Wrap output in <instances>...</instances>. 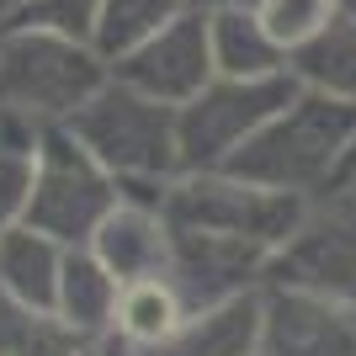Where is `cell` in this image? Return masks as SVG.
I'll list each match as a JSON object with an SVG mask.
<instances>
[{
  "mask_svg": "<svg viewBox=\"0 0 356 356\" xmlns=\"http://www.w3.org/2000/svg\"><path fill=\"white\" fill-rule=\"evenodd\" d=\"M208 48L213 70L223 80H266V74H287V54L277 48L255 6H229V11H208Z\"/></svg>",
  "mask_w": 356,
  "mask_h": 356,
  "instance_id": "13",
  "label": "cell"
},
{
  "mask_svg": "<svg viewBox=\"0 0 356 356\" xmlns=\"http://www.w3.org/2000/svg\"><path fill=\"white\" fill-rule=\"evenodd\" d=\"M255 16L282 54H298L309 38H319L335 22V0H255Z\"/></svg>",
  "mask_w": 356,
  "mask_h": 356,
  "instance_id": "21",
  "label": "cell"
},
{
  "mask_svg": "<svg viewBox=\"0 0 356 356\" xmlns=\"http://www.w3.org/2000/svg\"><path fill=\"white\" fill-rule=\"evenodd\" d=\"M118 208V181L106 176L70 128H43L38 154H32V202L27 229L59 239L64 250H86L102 218Z\"/></svg>",
  "mask_w": 356,
  "mask_h": 356,
  "instance_id": "5",
  "label": "cell"
},
{
  "mask_svg": "<svg viewBox=\"0 0 356 356\" xmlns=\"http://www.w3.org/2000/svg\"><path fill=\"white\" fill-rule=\"evenodd\" d=\"M96 11H102V0H16L11 11L0 16V27L59 32V38H80V43H90Z\"/></svg>",
  "mask_w": 356,
  "mask_h": 356,
  "instance_id": "20",
  "label": "cell"
},
{
  "mask_svg": "<svg viewBox=\"0 0 356 356\" xmlns=\"http://www.w3.org/2000/svg\"><path fill=\"white\" fill-rule=\"evenodd\" d=\"M64 128L96 154V165L118 186H170L181 176L176 106L149 102L122 80H106Z\"/></svg>",
  "mask_w": 356,
  "mask_h": 356,
  "instance_id": "3",
  "label": "cell"
},
{
  "mask_svg": "<svg viewBox=\"0 0 356 356\" xmlns=\"http://www.w3.org/2000/svg\"><path fill=\"white\" fill-rule=\"evenodd\" d=\"M309 213V197L271 192L234 170H181L165 192V223L170 229H197V234H229L261 250L287 245Z\"/></svg>",
  "mask_w": 356,
  "mask_h": 356,
  "instance_id": "4",
  "label": "cell"
},
{
  "mask_svg": "<svg viewBox=\"0 0 356 356\" xmlns=\"http://www.w3.org/2000/svg\"><path fill=\"white\" fill-rule=\"evenodd\" d=\"M287 74L298 80V90L356 106V22L335 16L319 38H309L298 54H287Z\"/></svg>",
  "mask_w": 356,
  "mask_h": 356,
  "instance_id": "17",
  "label": "cell"
},
{
  "mask_svg": "<svg viewBox=\"0 0 356 356\" xmlns=\"http://www.w3.org/2000/svg\"><path fill=\"white\" fill-rule=\"evenodd\" d=\"M266 261L271 250L245 245L229 234H197V229H170V266L165 277L186 298V309H213L229 298L261 293L266 287Z\"/></svg>",
  "mask_w": 356,
  "mask_h": 356,
  "instance_id": "9",
  "label": "cell"
},
{
  "mask_svg": "<svg viewBox=\"0 0 356 356\" xmlns=\"http://www.w3.org/2000/svg\"><path fill=\"white\" fill-rule=\"evenodd\" d=\"M80 356H102V341H90V346H86V351H80Z\"/></svg>",
  "mask_w": 356,
  "mask_h": 356,
  "instance_id": "26",
  "label": "cell"
},
{
  "mask_svg": "<svg viewBox=\"0 0 356 356\" xmlns=\"http://www.w3.org/2000/svg\"><path fill=\"white\" fill-rule=\"evenodd\" d=\"M112 80H122V86H134L138 96L181 112L192 96H202V90L218 80L213 48H208V16L202 11L176 16L165 32H154L134 54H122V59L112 64Z\"/></svg>",
  "mask_w": 356,
  "mask_h": 356,
  "instance_id": "8",
  "label": "cell"
},
{
  "mask_svg": "<svg viewBox=\"0 0 356 356\" xmlns=\"http://www.w3.org/2000/svg\"><path fill=\"white\" fill-rule=\"evenodd\" d=\"M341 186H346V192H351V197H356V170H351V176H346V181H341Z\"/></svg>",
  "mask_w": 356,
  "mask_h": 356,
  "instance_id": "27",
  "label": "cell"
},
{
  "mask_svg": "<svg viewBox=\"0 0 356 356\" xmlns=\"http://www.w3.org/2000/svg\"><path fill=\"white\" fill-rule=\"evenodd\" d=\"M86 335L70 330L54 309H27L0 298V356H80Z\"/></svg>",
  "mask_w": 356,
  "mask_h": 356,
  "instance_id": "19",
  "label": "cell"
},
{
  "mask_svg": "<svg viewBox=\"0 0 356 356\" xmlns=\"http://www.w3.org/2000/svg\"><path fill=\"white\" fill-rule=\"evenodd\" d=\"M293 96V74H266V80H223L218 74L202 96H192L176 112L181 170H223Z\"/></svg>",
  "mask_w": 356,
  "mask_h": 356,
  "instance_id": "6",
  "label": "cell"
},
{
  "mask_svg": "<svg viewBox=\"0 0 356 356\" xmlns=\"http://www.w3.org/2000/svg\"><path fill=\"white\" fill-rule=\"evenodd\" d=\"M186 6H192V11H229V6H255V0H186Z\"/></svg>",
  "mask_w": 356,
  "mask_h": 356,
  "instance_id": "23",
  "label": "cell"
},
{
  "mask_svg": "<svg viewBox=\"0 0 356 356\" xmlns=\"http://www.w3.org/2000/svg\"><path fill=\"white\" fill-rule=\"evenodd\" d=\"M122 287L144 282V277H165L170 266V223L160 208H138V202H118L102 218V229L86 245Z\"/></svg>",
  "mask_w": 356,
  "mask_h": 356,
  "instance_id": "11",
  "label": "cell"
},
{
  "mask_svg": "<svg viewBox=\"0 0 356 356\" xmlns=\"http://www.w3.org/2000/svg\"><path fill=\"white\" fill-rule=\"evenodd\" d=\"M64 271V245L38 234V229H11L0 239V298L27 303V309H54Z\"/></svg>",
  "mask_w": 356,
  "mask_h": 356,
  "instance_id": "16",
  "label": "cell"
},
{
  "mask_svg": "<svg viewBox=\"0 0 356 356\" xmlns=\"http://www.w3.org/2000/svg\"><path fill=\"white\" fill-rule=\"evenodd\" d=\"M261 356H356V319L341 298L266 287L261 293Z\"/></svg>",
  "mask_w": 356,
  "mask_h": 356,
  "instance_id": "10",
  "label": "cell"
},
{
  "mask_svg": "<svg viewBox=\"0 0 356 356\" xmlns=\"http://www.w3.org/2000/svg\"><path fill=\"white\" fill-rule=\"evenodd\" d=\"M266 287L319 298H351L356 293V197L346 186L325 197H309V213L287 245H277L266 261Z\"/></svg>",
  "mask_w": 356,
  "mask_h": 356,
  "instance_id": "7",
  "label": "cell"
},
{
  "mask_svg": "<svg viewBox=\"0 0 356 356\" xmlns=\"http://www.w3.org/2000/svg\"><path fill=\"white\" fill-rule=\"evenodd\" d=\"M335 16H346V22H356V0H335Z\"/></svg>",
  "mask_w": 356,
  "mask_h": 356,
  "instance_id": "25",
  "label": "cell"
},
{
  "mask_svg": "<svg viewBox=\"0 0 356 356\" xmlns=\"http://www.w3.org/2000/svg\"><path fill=\"white\" fill-rule=\"evenodd\" d=\"M192 319L186 298L176 293L170 277H144V282H128L118 293V314H112V341L134 346V351L154 356L181 335V325Z\"/></svg>",
  "mask_w": 356,
  "mask_h": 356,
  "instance_id": "12",
  "label": "cell"
},
{
  "mask_svg": "<svg viewBox=\"0 0 356 356\" xmlns=\"http://www.w3.org/2000/svg\"><path fill=\"white\" fill-rule=\"evenodd\" d=\"M32 154L38 149H6L0 144V239L27 223L32 202Z\"/></svg>",
  "mask_w": 356,
  "mask_h": 356,
  "instance_id": "22",
  "label": "cell"
},
{
  "mask_svg": "<svg viewBox=\"0 0 356 356\" xmlns=\"http://www.w3.org/2000/svg\"><path fill=\"white\" fill-rule=\"evenodd\" d=\"M106 80H112V64L96 54V43L0 27V112L32 118L38 128H59Z\"/></svg>",
  "mask_w": 356,
  "mask_h": 356,
  "instance_id": "2",
  "label": "cell"
},
{
  "mask_svg": "<svg viewBox=\"0 0 356 356\" xmlns=\"http://www.w3.org/2000/svg\"><path fill=\"white\" fill-rule=\"evenodd\" d=\"M351 170H356V144H351V160H346V176H351ZM346 176H341V181H346Z\"/></svg>",
  "mask_w": 356,
  "mask_h": 356,
  "instance_id": "28",
  "label": "cell"
},
{
  "mask_svg": "<svg viewBox=\"0 0 356 356\" xmlns=\"http://www.w3.org/2000/svg\"><path fill=\"white\" fill-rule=\"evenodd\" d=\"M102 356H144V351H134V346H122V341H112V335H106V341H102Z\"/></svg>",
  "mask_w": 356,
  "mask_h": 356,
  "instance_id": "24",
  "label": "cell"
},
{
  "mask_svg": "<svg viewBox=\"0 0 356 356\" xmlns=\"http://www.w3.org/2000/svg\"><path fill=\"white\" fill-rule=\"evenodd\" d=\"M346 309H351V319H356V293H351V298H346Z\"/></svg>",
  "mask_w": 356,
  "mask_h": 356,
  "instance_id": "29",
  "label": "cell"
},
{
  "mask_svg": "<svg viewBox=\"0 0 356 356\" xmlns=\"http://www.w3.org/2000/svg\"><path fill=\"white\" fill-rule=\"evenodd\" d=\"M118 293H122V282L90 250H64L54 314L70 330H80L86 341H106L112 335V314H118Z\"/></svg>",
  "mask_w": 356,
  "mask_h": 356,
  "instance_id": "15",
  "label": "cell"
},
{
  "mask_svg": "<svg viewBox=\"0 0 356 356\" xmlns=\"http://www.w3.org/2000/svg\"><path fill=\"white\" fill-rule=\"evenodd\" d=\"M266 293V287H261ZM261 293L197 309L181 335L154 356H261Z\"/></svg>",
  "mask_w": 356,
  "mask_h": 356,
  "instance_id": "14",
  "label": "cell"
},
{
  "mask_svg": "<svg viewBox=\"0 0 356 356\" xmlns=\"http://www.w3.org/2000/svg\"><path fill=\"white\" fill-rule=\"evenodd\" d=\"M351 144H356V106L298 90L223 170H234L255 186H271V192L325 197L341 186Z\"/></svg>",
  "mask_w": 356,
  "mask_h": 356,
  "instance_id": "1",
  "label": "cell"
},
{
  "mask_svg": "<svg viewBox=\"0 0 356 356\" xmlns=\"http://www.w3.org/2000/svg\"><path fill=\"white\" fill-rule=\"evenodd\" d=\"M11 6H16V0H0V16H6V11H11Z\"/></svg>",
  "mask_w": 356,
  "mask_h": 356,
  "instance_id": "30",
  "label": "cell"
},
{
  "mask_svg": "<svg viewBox=\"0 0 356 356\" xmlns=\"http://www.w3.org/2000/svg\"><path fill=\"white\" fill-rule=\"evenodd\" d=\"M186 11H192L186 0H102L90 43H96V54H102L106 64H118L122 54H134L138 43H149L154 32H165Z\"/></svg>",
  "mask_w": 356,
  "mask_h": 356,
  "instance_id": "18",
  "label": "cell"
}]
</instances>
